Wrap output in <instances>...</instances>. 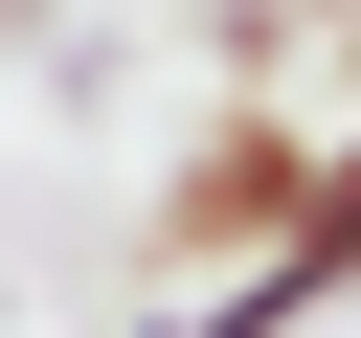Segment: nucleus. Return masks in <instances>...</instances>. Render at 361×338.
Returning a JSON list of instances; mask_svg holds the SVG:
<instances>
[{
    "mask_svg": "<svg viewBox=\"0 0 361 338\" xmlns=\"http://www.w3.org/2000/svg\"><path fill=\"white\" fill-rule=\"evenodd\" d=\"M316 293H361V135H316V203H293V225H271V248L180 315V338H293Z\"/></svg>",
    "mask_w": 361,
    "mask_h": 338,
    "instance_id": "1",
    "label": "nucleus"
},
{
    "mask_svg": "<svg viewBox=\"0 0 361 338\" xmlns=\"http://www.w3.org/2000/svg\"><path fill=\"white\" fill-rule=\"evenodd\" d=\"M293 203H316V135H293V113H226V135L158 180V248H248V225H293Z\"/></svg>",
    "mask_w": 361,
    "mask_h": 338,
    "instance_id": "2",
    "label": "nucleus"
}]
</instances>
